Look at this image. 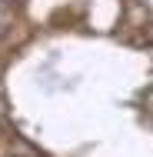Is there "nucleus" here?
<instances>
[{"instance_id": "f257e3e1", "label": "nucleus", "mask_w": 153, "mask_h": 157, "mask_svg": "<svg viewBox=\"0 0 153 157\" xmlns=\"http://www.w3.org/2000/svg\"><path fill=\"white\" fill-rule=\"evenodd\" d=\"M7 33V10H3V3H0V37Z\"/></svg>"}]
</instances>
